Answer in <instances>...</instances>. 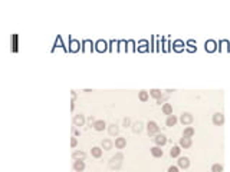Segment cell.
Segmentation results:
<instances>
[{"label":"cell","instance_id":"cell-3","mask_svg":"<svg viewBox=\"0 0 230 172\" xmlns=\"http://www.w3.org/2000/svg\"><path fill=\"white\" fill-rule=\"evenodd\" d=\"M154 142H155L157 146H163L167 144V136H165L164 134H157L154 136Z\"/></svg>","mask_w":230,"mask_h":172},{"label":"cell","instance_id":"cell-20","mask_svg":"<svg viewBox=\"0 0 230 172\" xmlns=\"http://www.w3.org/2000/svg\"><path fill=\"white\" fill-rule=\"evenodd\" d=\"M150 96L155 98V99H160V98H163V92L160 91V89H151V91H150Z\"/></svg>","mask_w":230,"mask_h":172},{"label":"cell","instance_id":"cell-5","mask_svg":"<svg viewBox=\"0 0 230 172\" xmlns=\"http://www.w3.org/2000/svg\"><path fill=\"white\" fill-rule=\"evenodd\" d=\"M114 145H115V148H118V149H124V148L127 146V139L125 138H122V136H118V138L115 139Z\"/></svg>","mask_w":230,"mask_h":172},{"label":"cell","instance_id":"cell-26","mask_svg":"<svg viewBox=\"0 0 230 172\" xmlns=\"http://www.w3.org/2000/svg\"><path fill=\"white\" fill-rule=\"evenodd\" d=\"M134 132H141V129H143V122H140V121H138V122H135V124H134Z\"/></svg>","mask_w":230,"mask_h":172},{"label":"cell","instance_id":"cell-12","mask_svg":"<svg viewBox=\"0 0 230 172\" xmlns=\"http://www.w3.org/2000/svg\"><path fill=\"white\" fill-rule=\"evenodd\" d=\"M85 156H86V154L82 152V150H75V152L72 154V158H73L75 161H83Z\"/></svg>","mask_w":230,"mask_h":172},{"label":"cell","instance_id":"cell-9","mask_svg":"<svg viewBox=\"0 0 230 172\" xmlns=\"http://www.w3.org/2000/svg\"><path fill=\"white\" fill-rule=\"evenodd\" d=\"M73 124H75V126H83V124H85V116H83L82 113L75 115V118H73Z\"/></svg>","mask_w":230,"mask_h":172},{"label":"cell","instance_id":"cell-31","mask_svg":"<svg viewBox=\"0 0 230 172\" xmlns=\"http://www.w3.org/2000/svg\"><path fill=\"white\" fill-rule=\"evenodd\" d=\"M76 145H78V139L73 136V138H71V146H72V148H75Z\"/></svg>","mask_w":230,"mask_h":172},{"label":"cell","instance_id":"cell-27","mask_svg":"<svg viewBox=\"0 0 230 172\" xmlns=\"http://www.w3.org/2000/svg\"><path fill=\"white\" fill-rule=\"evenodd\" d=\"M183 48H184V43L181 42V40H175L174 42V49L175 50H181Z\"/></svg>","mask_w":230,"mask_h":172},{"label":"cell","instance_id":"cell-1","mask_svg":"<svg viewBox=\"0 0 230 172\" xmlns=\"http://www.w3.org/2000/svg\"><path fill=\"white\" fill-rule=\"evenodd\" d=\"M147 132H148V135H150V136L160 134V126L157 125V122H154V121H150V122L147 124Z\"/></svg>","mask_w":230,"mask_h":172},{"label":"cell","instance_id":"cell-23","mask_svg":"<svg viewBox=\"0 0 230 172\" xmlns=\"http://www.w3.org/2000/svg\"><path fill=\"white\" fill-rule=\"evenodd\" d=\"M107 49V42H104V40H98L96 42V50L98 52H102V50H105Z\"/></svg>","mask_w":230,"mask_h":172},{"label":"cell","instance_id":"cell-28","mask_svg":"<svg viewBox=\"0 0 230 172\" xmlns=\"http://www.w3.org/2000/svg\"><path fill=\"white\" fill-rule=\"evenodd\" d=\"M122 159H124V155H122V154H117L115 156L111 158V161H117V162H121Z\"/></svg>","mask_w":230,"mask_h":172},{"label":"cell","instance_id":"cell-22","mask_svg":"<svg viewBox=\"0 0 230 172\" xmlns=\"http://www.w3.org/2000/svg\"><path fill=\"white\" fill-rule=\"evenodd\" d=\"M69 50H71V52H76V50H79V42L72 39V40H71V46H69Z\"/></svg>","mask_w":230,"mask_h":172},{"label":"cell","instance_id":"cell-19","mask_svg":"<svg viewBox=\"0 0 230 172\" xmlns=\"http://www.w3.org/2000/svg\"><path fill=\"white\" fill-rule=\"evenodd\" d=\"M112 146H114V142H112L111 139H104L102 141V148H104L105 150L112 149Z\"/></svg>","mask_w":230,"mask_h":172},{"label":"cell","instance_id":"cell-16","mask_svg":"<svg viewBox=\"0 0 230 172\" xmlns=\"http://www.w3.org/2000/svg\"><path fill=\"white\" fill-rule=\"evenodd\" d=\"M177 121H178V119H177L175 115H170V116L167 118V121H165V125H167L168 128H173V126L177 124Z\"/></svg>","mask_w":230,"mask_h":172},{"label":"cell","instance_id":"cell-15","mask_svg":"<svg viewBox=\"0 0 230 172\" xmlns=\"http://www.w3.org/2000/svg\"><path fill=\"white\" fill-rule=\"evenodd\" d=\"M161 111H163L164 115H168V116H170V115H173V105H171V103H164L163 108H161Z\"/></svg>","mask_w":230,"mask_h":172},{"label":"cell","instance_id":"cell-7","mask_svg":"<svg viewBox=\"0 0 230 172\" xmlns=\"http://www.w3.org/2000/svg\"><path fill=\"white\" fill-rule=\"evenodd\" d=\"M92 126H93V129H95V131L101 132V131H104V129L107 128V124H105V121L99 119V121H95V122H93Z\"/></svg>","mask_w":230,"mask_h":172},{"label":"cell","instance_id":"cell-30","mask_svg":"<svg viewBox=\"0 0 230 172\" xmlns=\"http://www.w3.org/2000/svg\"><path fill=\"white\" fill-rule=\"evenodd\" d=\"M167 172H180V171H178V167L171 165V167H168V171H167Z\"/></svg>","mask_w":230,"mask_h":172},{"label":"cell","instance_id":"cell-2","mask_svg":"<svg viewBox=\"0 0 230 172\" xmlns=\"http://www.w3.org/2000/svg\"><path fill=\"white\" fill-rule=\"evenodd\" d=\"M213 124L216 126H222V125L225 124V115L222 112H216L213 115Z\"/></svg>","mask_w":230,"mask_h":172},{"label":"cell","instance_id":"cell-8","mask_svg":"<svg viewBox=\"0 0 230 172\" xmlns=\"http://www.w3.org/2000/svg\"><path fill=\"white\" fill-rule=\"evenodd\" d=\"M193 142H191V138H180V146L181 148H184V149H188V148H191Z\"/></svg>","mask_w":230,"mask_h":172},{"label":"cell","instance_id":"cell-13","mask_svg":"<svg viewBox=\"0 0 230 172\" xmlns=\"http://www.w3.org/2000/svg\"><path fill=\"white\" fill-rule=\"evenodd\" d=\"M180 154H181V146L180 145H175L170 149V155L173 156V158H180Z\"/></svg>","mask_w":230,"mask_h":172},{"label":"cell","instance_id":"cell-18","mask_svg":"<svg viewBox=\"0 0 230 172\" xmlns=\"http://www.w3.org/2000/svg\"><path fill=\"white\" fill-rule=\"evenodd\" d=\"M183 136H184V138H193V136H194V128L187 126V128L184 129V132H183Z\"/></svg>","mask_w":230,"mask_h":172},{"label":"cell","instance_id":"cell-14","mask_svg":"<svg viewBox=\"0 0 230 172\" xmlns=\"http://www.w3.org/2000/svg\"><path fill=\"white\" fill-rule=\"evenodd\" d=\"M91 155L93 158H101L102 156V148L101 146H93L92 149H91Z\"/></svg>","mask_w":230,"mask_h":172},{"label":"cell","instance_id":"cell-25","mask_svg":"<svg viewBox=\"0 0 230 172\" xmlns=\"http://www.w3.org/2000/svg\"><path fill=\"white\" fill-rule=\"evenodd\" d=\"M211 172H223V165L222 164H213Z\"/></svg>","mask_w":230,"mask_h":172},{"label":"cell","instance_id":"cell-6","mask_svg":"<svg viewBox=\"0 0 230 172\" xmlns=\"http://www.w3.org/2000/svg\"><path fill=\"white\" fill-rule=\"evenodd\" d=\"M178 167L183 168V169H187V168L190 167V159L187 156H180L178 158Z\"/></svg>","mask_w":230,"mask_h":172},{"label":"cell","instance_id":"cell-21","mask_svg":"<svg viewBox=\"0 0 230 172\" xmlns=\"http://www.w3.org/2000/svg\"><path fill=\"white\" fill-rule=\"evenodd\" d=\"M138 98H140V101H143V102H147L148 98H150V92H147V91H141L140 93H138Z\"/></svg>","mask_w":230,"mask_h":172},{"label":"cell","instance_id":"cell-11","mask_svg":"<svg viewBox=\"0 0 230 172\" xmlns=\"http://www.w3.org/2000/svg\"><path fill=\"white\" fill-rule=\"evenodd\" d=\"M204 48H206L207 52H216V49H217V43L214 42V40H207Z\"/></svg>","mask_w":230,"mask_h":172},{"label":"cell","instance_id":"cell-24","mask_svg":"<svg viewBox=\"0 0 230 172\" xmlns=\"http://www.w3.org/2000/svg\"><path fill=\"white\" fill-rule=\"evenodd\" d=\"M108 132H110V135L111 136H114V135H117L118 134V126L115 124H112V125H110V128H108Z\"/></svg>","mask_w":230,"mask_h":172},{"label":"cell","instance_id":"cell-34","mask_svg":"<svg viewBox=\"0 0 230 172\" xmlns=\"http://www.w3.org/2000/svg\"><path fill=\"white\" fill-rule=\"evenodd\" d=\"M75 98H76V92H75V91H72V99L75 101Z\"/></svg>","mask_w":230,"mask_h":172},{"label":"cell","instance_id":"cell-33","mask_svg":"<svg viewBox=\"0 0 230 172\" xmlns=\"http://www.w3.org/2000/svg\"><path fill=\"white\" fill-rule=\"evenodd\" d=\"M165 99H167V98H165V96H163V98H160V99H157V103H160V105H161V102H164Z\"/></svg>","mask_w":230,"mask_h":172},{"label":"cell","instance_id":"cell-17","mask_svg":"<svg viewBox=\"0 0 230 172\" xmlns=\"http://www.w3.org/2000/svg\"><path fill=\"white\" fill-rule=\"evenodd\" d=\"M73 169L76 172H82L85 169V162L83 161H75L73 162Z\"/></svg>","mask_w":230,"mask_h":172},{"label":"cell","instance_id":"cell-4","mask_svg":"<svg viewBox=\"0 0 230 172\" xmlns=\"http://www.w3.org/2000/svg\"><path fill=\"white\" fill-rule=\"evenodd\" d=\"M180 122H181L183 125H190V124H193V115H191V113H188V112L181 113Z\"/></svg>","mask_w":230,"mask_h":172},{"label":"cell","instance_id":"cell-10","mask_svg":"<svg viewBox=\"0 0 230 172\" xmlns=\"http://www.w3.org/2000/svg\"><path fill=\"white\" fill-rule=\"evenodd\" d=\"M151 154H153L154 158H161V156L164 155V152H163V149H161V146H153L151 148Z\"/></svg>","mask_w":230,"mask_h":172},{"label":"cell","instance_id":"cell-29","mask_svg":"<svg viewBox=\"0 0 230 172\" xmlns=\"http://www.w3.org/2000/svg\"><path fill=\"white\" fill-rule=\"evenodd\" d=\"M194 45H196V42H194V40H188V42H187V46H188V49H190V50H194Z\"/></svg>","mask_w":230,"mask_h":172},{"label":"cell","instance_id":"cell-32","mask_svg":"<svg viewBox=\"0 0 230 172\" xmlns=\"http://www.w3.org/2000/svg\"><path fill=\"white\" fill-rule=\"evenodd\" d=\"M130 125H131V119H130V118H125V119H124V126L127 128V126H130Z\"/></svg>","mask_w":230,"mask_h":172}]
</instances>
